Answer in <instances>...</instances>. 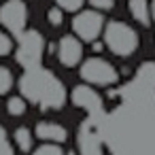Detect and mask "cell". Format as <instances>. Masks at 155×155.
<instances>
[{
    "instance_id": "12",
    "label": "cell",
    "mask_w": 155,
    "mask_h": 155,
    "mask_svg": "<svg viewBox=\"0 0 155 155\" xmlns=\"http://www.w3.org/2000/svg\"><path fill=\"white\" fill-rule=\"evenodd\" d=\"M7 110H9L13 117H19V115H24V113H26V100H24V98H19V96L11 98V100L7 102Z\"/></svg>"
},
{
    "instance_id": "6",
    "label": "cell",
    "mask_w": 155,
    "mask_h": 155,
    "mask_svg": "<svg viewBox=\"0 0 155 155\" xmlns=\"http://www.w3.org/2000/svg\"><path fill=\"white\" fill-rule=\"evenodd\" d=\"M102 28H104V17H102L100 11H96V9L81 11V13L74 15V19H72V30H74V34H77L81 41H87V43L96 41L98 34L102 32Z\"/></svg>"
},
{
    "instance_id": "11",
    "label": "cell",
    "mask_w": 155,
    "mask_h": 155,
    "mask_svg": "<svg viewBox=\"0 0 155 155\" xmlns=\"http://www.w3.org/2000/svg\"><path fill=\"white\" fill-rule=\"evenodd\" d=\"M15 142H17V147L24 153H30V149H32V134H30V130L28 127H17L15 130Z\"/></svg>"
},
{
    "instance_id": "10",
    "label": "cell",
    "mask_w": 155,
    "mask_h": 155,
    "mask_svg": "<svg viewBox=\"0 0 155 155\" xmlns=\"http://www.w3.org/2000/svg\"><path fill=\"white\" fill-rule=\"evenodd\" d=\"M130 13L136 21H140L142 26H149V5L147 0H130Z\"/></svg>"
},
{
    "instance_id": "15",
    "label": "cell",
    "mask_w": 155,
    "mask_h": 155,
    "mask_svg": "<svg viewBox=\"0 0 155 155\" xmlns=\"http://www.w3.org/2000/svg\"><path fill=\"white\" fill-rule=\"evenodd\" d=\"M47 19H49L51 26H60L64 21V11L62 9H49L47 11Z\"/></svg>"
},
{
    "instance_id": "2",
    "label": "cell",
    "mask_w": 155,
    "mask_h": 155,
    "mask_svg": "<svg viewBox=\"0 0 155 155\" xmlns=\"http://www.w3.org/2000/svg\"><path fill=\"white\" fill-rule=\"evenodd\" d=\"M138 32L125 21H110L104 28V45L119 58H127L138 49Z\"/></svg>"
},
{
    "instance_id": "18",
    "label": "cell",
    "mask_w": 155,
    "mask_h": 155,
    "mask_svg": "<svg viewBox=\"0 0 155 155\" xmlns=\"http://www.w3.org/2000/svg\"><path fill=\"white\" fill-rule=\"evenodd\" d=\"M11 49H13V41L5 32H0V55H9Z\"/></svg>"
},
{
    "instance_id": "9",
    "label": "cell",
    "mask_w": 155,
    "mask_h": 155,
    "mask_svg": "<svg viewBox=\"0 0 155 155\" xmlns=\"http://www.w3.org/2000/svg\"><path fill=\"white\" fill-rule=\"evenodd\" d=\"M34 134L47 142H64L68 138V132L66 127H62L60 123H53V121H41L34 130Z\"/></svg>"
},
{
    "instance_id": "17",
    "label": "cell",
    "mask_w": 155,
    "mask_h": 155,
    "mask_svg": "<svg viewBox=\"0 0 155 155\" xmlns=\"http://www.w3.org/2000/svg\"><path fill=\"white\" fill-rule=\"evenodd\" d=\"M0 155H13V147L7 140V134L2 127H0Z\"/></svg>"
},
{
    "instance_id": "1",
    "label": "cell",
    "mask_w": 155,
    "mask_h": 155,
    "mask_svg": "<svg viewBox=\"0 0 155 155\" xmlns=\"http://www.w3.org/2000/svg\"><path fill=\"white\" fill-rule=\"evenodd\" d=\"M19 89H21V96L26 100H30L32 104L41 106V108H62L64 102H66V87L64 83L51 72V70H45L41 66L36 68H30L21 74L19 79Z\"/></svg>"
},
{
    "instance_id": "20",
    "label": "cell",
    "mask_w": 155,
    "mask_h": 155,
    "mask_svg": "<svg viewBox=\"0 0 155 155\" xmlns=\"http://www.w3.org/2000/svg\"><path fill=\"white\" fill-rule=\"evenodd\" d=\"M151 15H153V19H155V0L151 2Z\"/></svg>"
},
{
    "instance_id": "16",
    "label": "cell",
    "mask_w": 155,
    "mask_h": 155,
    "mask_svg": "<svg viewBox=\"0 0 155 155\" xmlns=\"http://www.w3.org/2000/svg\"><path fill=\"white\" fill-rule=\"evenodd\" d=\"M55 2H58L60 9H64V11H79L85 0H55Z\"/></svg>"
},
{
    "instance_id": "3",
    "label": "cell",
    "mask_w": 155,
    "mask_h": 155,
    "mask_svg": "<svg viewBox=\"0 0 155 155\" xmlns=\"http://www.w3.org/2000/svg\"><path fill=\"white\" fill-rule=\"evenodd\" d=\"M19 47H17V62L30 70V68H36L41 66V60H43V49H45V41L41 36L38 30H26L19 38Z\"/></svg>"
},
{
    "instance_id": "14",
    "label": "cell",
    "mask_w": 155,
    "mask_h": 155,
    "mask_svg": "<svg viewBox=\"0 0 155 155\" xmlns=\"http://www.w3.org/2000/svg\"><path fill=\"white\" fill-rule=\"evenodd\" d=\"M32 155H64V153H62V149L58 144H49L47 142V144H41Z\"/></svg>"
},
{
    "instance_id": "4",
    "label": "cell",
    "mask_w": 155,
    "mask_h": 155,
    "mask_svg": "<svg viewBox=\"0 0 155 155\" xmlns=\"http://www.w3.org/2000/svg\"><path fill=\"white\" fill-rule=\"evenodd\" d=\"M81 79L87 81L89 85H98V87H106L117 83L119 74L115 70V66L102 58H89L81 64Z\"/></svg>"
},
{
    "instance_id": "5",
    "label": "cell",
    "mask_w": 155,
    "mask_h": 155,
    "mask_svg": "<svg viewBox=\"0 0 155 155\" xmlns=\"http://www.w3.org/2000/svg\"><path fill=\"white\" fill-rule=\"evenodd\" d=\"M26 21H28V7L24 0H7L0 7V24H2L13 36H21L26 32Z\"/></svg>"
},
{
    "instance_id": "8",
    "label": "cell",
    "mask_w": 155,
    "mask_h": 155,
    "mask_svg": "<svg viewBox=\"0 0 155 155\" xmlns=\"http://www.w3.org/2000/svg\"><path fill=\"white\" fill-rule=\"evenodd\" d=\"M72 102L74 106H81L89 113H96L102 108V98L89 87V85H79L72 89Z\"/></svg>"
},
{
    "instance_id": "7",
    "label": "cell",
    "mask_w": 155,
    "mask_h": 155,
    "mask_svg": "<svg viewBox=\"0 0 155 155\" xmlns=\"http://www.w3.org/2000/svg\"><path fill=\"white\" fill-rule=\"evenodd\" d=\"M81 55H83V47H81V41L66 34L60 38L58 43V58L64 66H77L81 62Z\"/></svg>"
},
{
    "instance_id": "19",
    "label": "cell",
    "mask_w": 155,
    "mask_h": 155,
    "mask_svg": "<svg viewBox=\"0 0 155 155\" xmlns=\"http://www.w3.org/2000/svg\"><path fill=\"white\" fill-rule=\"evenodd\" d=\"M89 2H91V7L98 9V11H108V9H113L115 0H89Z\"/></svg>"
},
{
    "instance_id": "13",
    "label": "cell",
    "mask_w": 155,
    "mask_h": 155,
    "mask_svg": "<svg viewBox=\"0 0 155 155\" xmlns=\"http://www.w3.org/2000/svg\"><path fill=\"white\" fill-rule=\"evenodd\" d=\"M13 87V72L5 66H0V96H5Z\"/></svg>"
}]
</instances>
